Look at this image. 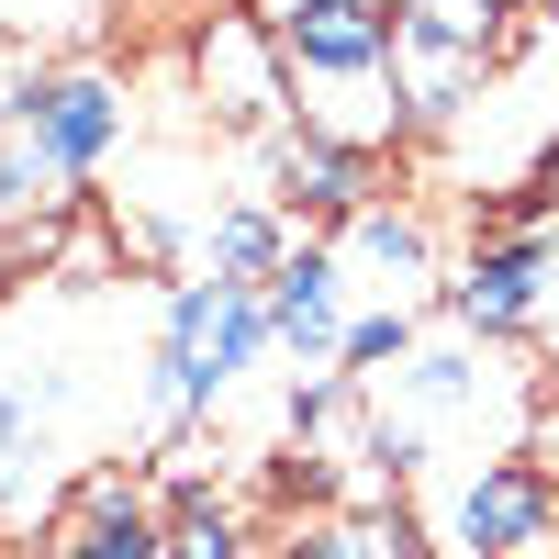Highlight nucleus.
Returning <instances> with one entry per match:
<instances>
[{
	"instance_id": "obj_1",
	"label": "nucleus",
	"mask_w": 559,
	"mask_h": 559,
	"mask_svg": "<svg viewBox=\"0 0 559 559\" xmlns=\"http://www.w3.org/2000/svg\"><path fill=\"white\" fill-rule=\"evenodd\" d=\"M269 347L280 336H269V292L258 280H213V269L179 280L168 313H157V347H146V426L179 437L191 414H213L224 392H236Z\"/></svg>"
},
{
	"instance_id": "obj_2",
	"label": "nucleus",
	"mask_w": 559,
	"mask_h": 559,
	"mask_svg": "<svg viewBox=\"0 0 559 559\" xmlns=\"http://www.w3.org/2000/svg\"><path fill=\"white\" fill-rule=\"evenodd\" d=\"M515 23L481 12V0H392V102L414 134H448L459 112L492 90Z\"/></svg>"
},
{
	"instance_id": "obj_3",
	"label": "nucleus",
	"mask_w": 559,
	"mask_h": 559,
	"mask_svg": "<svg viewBox=\"0 0 559 559\" xmlns=\"http://www.w3.org/2000/svg\"><path fill=\"white\" fill-rule=\"evenodd\" d=\"M0 123L34 146L45 191H79V179L134 134V102H123V79H112V68H79V57H68V68H45V57H34V68L0 79Z\"/></svg>"
},
{
	"instance_id": "obj_4",
	"label": "nucleus",
	"mask_w": 559,
	"mask_h": 559,
	"mask_svg": "<svg viewBox=\"0 0 559 559\" xmlns=\"http://www.w3.org/2000/svg\"><path fill=\"white\" fill-rule=\"evenodd\" d=\"M448 324L481 347H526L548 336V302H559V213L515 224V236H471V258L448 269Z\"/></svg>"
},
{
	"instance_id": "obj_5",
	"label": "nucleus",
	"mask_w": 559,
	"mask_h": 559,
	"mask_svg": "<svg viewBox=\"0 0 559 559\" xmlns=\"http://www.w3.org/2000/svg\"><path fill=\"white\" fill-rule=\"evenodd\" d=\"M426 537H437L448 559H537V548L559 537V481H548V459H526V448L471 459V471L437 492Z\"/></svg>"
},
{
	"instance_id": "obj_6",
	"label": "nucleus",
	"mask_w": 559,
	"mask_h": 559,
	"mask_svg": "<svg viewBox=\"0 0 559 559\" xmlns=\"http://www.w3.org/2000/svg\"><path fill=\"white\" fill-rule=\"evenodd\" d=\"M191 68H202V102L236 134H280V123H292V68H280L269 12H202Z\"/></svg>"
},
{
	"instance_id": "obj_7",
	"label": "nucleus",
	"mask_w": 559,
	"mask_h": 559,
	"mask_svg": "<svg viewBox=\"0 0 559 559\" xmlns=\"http://www.w3.org/2000/svg\"><path fill=\"white\" fill-rule=\"evenodd\" d=\"M503 392V347H481V336H414V358L392 369V414L414 437L426 426H481V403Z\"/></svg>"
},
{
	"instance_id": "obj_8",
	"label": "nucleus",
	"mask_w": 559,
	"mask_h": 559,
	"mask_svg": "<svg viewBox=\"0 0 559 559\" xmlns=\"http://www.w3.org/2000/svg\"><path fill=\"white\" fill-rule=\"evenodd\" d=\"M269 336L292 347L302 369H336V347H347V258L324 236H302L292 258L269 269Z\"/></svg>"
},
{
	"instance_id": "obj_9",
	"label": "nucleus",
	"mask_w": 559,
	"mask_h": 559,
	"mask_svg": "<svg viewBox=\"0 0 559 559\" xmlns=\"http://www.w3.org/2000/svg\"><path fill=\"white\" fill-rule=\"evenodd\" d=\"M258 146H269V202H280V213L347 224L358 202H381V191H369V157L336 146V134H313V123H280V134H258Z\"/></svg>"
},
{
	"instance_id": "obj_10",
	"label": "nucleus",
	"mask_w": 559,
	"mask_h": 559,
	"mask_svg": "<svg viewBox=\"0 0 559 559\" xmlns=\"http://www.w3.org/2000/svg\"><path fill=\"white\" fill-rule=\"evenodd\" d=\"M57 559H168V515L123 471H90L79 503H68V526H57Z\"/></svg>"
},
{
	"instance_id": "obj_11",
	"label": "nucleus",
	"mask_w": 559,
	"mask_h": 559,
	"mask_svg": "<svg viewBox=\"0 0 559 559\" xmlns=\"http://www.w3.org/2000/svg\"><path fill=\"white\" fill-rule=\"evenodd\" d=\"M336 258H347V269H369L392 302H414V292L437 280V224L414 213V202H358V213L336 224Z\"/></svg>"
},
{
	"instance_id": "obj_12",
	"label": "nucleus",
	"mask_w": 559,
	"mask_h": 559,
	"mask_svg": "<svg viewBox=\"0 0 559 559\" xmlns=\"http://www.w3.org/2000/svg\"><path fill=\"white\" fill-rule=\"evenodd\" d=\"M292 247H302V236H292V213H280L269 191H258V202H224V213L202 224V269H213V280H258V292H269V269L292 258Z\"/></svg>"
},
{
	"instance_id": "obj_13",
	"label": "nucleus",
	"mask_w": 559,
	"mask_h": 559,
	"mask_svg": "<svg viewBox=\"0 0 559 559\" xmlns=\"http://www.w3.org/2000/svg\"><path fill=\"white\" fill-rule=\"evenodd\" d=\"M168 559H247V503H224L213 481H168Z\"/></svg>"
},
{
	"instance_id": "obj_14",
	"label": "nucleus",
	"mask_w": 559,
	"mask_h": 559,
	"mask_svg": "<svg viewBox=\"0 0 559 559\" xmlns=\"http://www.w3.org/2000/svg\"><path fill=\"white\" fill-rule=\"evenodd\" d=\"M414 358V302H381V313H347V347H336V381H392Z\"/></svg>"
},
{
	"instance_id": "obj_15",
	"label": "nucleus",
	"mask_w": 559,
	"mask_h": 559,
	"mask_svg": "<svg viewBox=\"0 0 559 559\" xmlns=\"http://www.w3.org/2000/svg\"><path fill=\"white\" fill-rule=\"evenodd\" d=\"M414 548H426V537H414L403 515L392 526H292V537H280V559H414Z\"/></svg>"
},
{
	"instance_id": "obj_16",
	"label": "nucleus",
	"mask_w": 559,
	"mask_h": 559,
	"mask_svg": "<svg viewBox=\"0 0 559 559\" xmlns=\"http://www.w3.org/2000/svg\"><path fill=\"white\" fill-rule=\"evenodd\" d=\"M102 23H112V0H0V34H34V45H79Z\"/></svg>"
},
{
	"instance_id": "obj_17",
	"label": "nucleus",
	"mask_w": 559,
	"mask_h": 559,
	"mask_svg": "<svg viewBox=\"0 0 559 559\" xmlns=\"http://www.w3.org/2000/svg\"><path fill=\"white\" fill-rule=\"evenodd\" d=\"M34 202H45V168H34V146H23V134L0 123V236H12Z\"/></svg>"
},
{
	"instance_id": "obj_18",
	"label": "nucleus",
	"mask_w": 559,
	"mask_h": 559,
	"mask_svg": "<svg viewBox=\"0 0 559 559\" xmlns=\"http://www.w3.org/2000/svg\"><path fill=\"white\" fill-rule=\"evenodd\" d=\"M0 559H57V537H0Z\"/></svg>"
},
{
	"instance_id": "obj_19",
	"label": "nucleus",
	"mask_w": 559,
	"mask_h": 559,
	"mask_svg": "<svg viewBox=\"0 0 559 559\" xmlns=\"http://www.w3.org/2000/svg\"><path fill=\"white\" fill-rule=\"evenodd\" d=\"M481 12H503V23H526V12H537V0H481Z\"/></svg>"
},
{
	"instance_id": "obj_20",
	"label": "nucleus",
	"mask_w": 559,
	"mask_h": 559,
	"mask_svg": "<svg viewBox=\"0 0 559 559\" xmlns=\"http://www.w3.org/2000/svg\"><path fill=\"white\" fill-rule=\"evenodd\" d=\"M414 559H448V548H437V537H426V548H414Z\"/></svg>"
},
{
	"instance_id": "obj_21",
	"label": "nucleus",
	"mask_w": 559,
	"mask_h": 559,
	"mask_svg": "<svg viewBox=\"0 0 559 559\" xmlns=\"http://www.w3.org/2000/svg\"><path fill=\"white\" fill-rule=\"evenodd\" d=\"M548 347H559V302H548Z\"/></svg>"
}]
</instances>
